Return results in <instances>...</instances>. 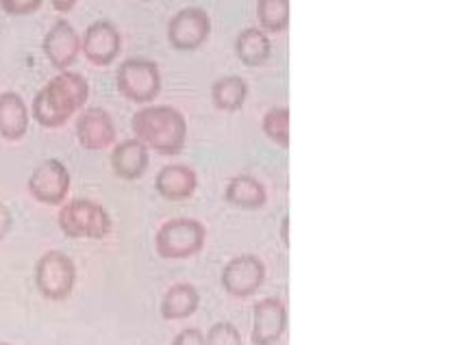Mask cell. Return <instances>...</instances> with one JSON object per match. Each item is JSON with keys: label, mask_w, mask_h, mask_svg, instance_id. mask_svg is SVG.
<instances>
[{"label": "cell", "mask_w": 463, "mask_h": 345, "mask_svg": "<svg viewBox=\"0 0 463 345\" xmlns=\"http://www.w3.org/2000/svg\"><path fill=\"white\" fill-rule=\"evenodd\" d=\"M212 98L220 111L235 113L244 107L246 98H249V85L238 74H229V77L215 80L212 88Z\"/></svg>", "instance_id": "20"}, {"label": "cell", "mask_w": 463, "mask_h": 345, "mask_svg": "<svg viewBox=\"0 0 463 345\" xmlns=\"http://www.w3.org/2000/svg\"><path fill=\"white\" fill-rule=\"evenodd\" d=\"M257 18L268 33H283L289 26V0H260Z\"/></svg>", "instance_id": "21"}, {"label": "cell", "mask_w": 463, "mask_h": 345, "mask_svg": "<svg viewBox=\"0 0 463 345\" xmlns=\"http://www.w3.org/2000/svg\"><path fill=\"white\" fill-rule=\"evenodd\" d=\"M283 228H281V235H283V246H289V237H288V228H289V218H283Z\"/></svg>", "instance_id": "28"}, {"label": "cell", "mask_w": 463, "mask_h": 345, "mask_svg": "<svg viewBox=\"0 0 463 345\" xmlns=\"http://www.w3.org/2000/svg\"><path fill=\"white\" fill-rule=\"evenodd\" d=\"M204 343L207 345H241V334L231 322H218L209 328L207 337H204Z\"/></svg>", "instance_id": "23"}, {"label": "cell", "mask_w": 463, "mask_h": 345, "mask_svg": "<svg viewBox=\"0 0 463 345\" xmlns=\"http://www.w3.org/2000/svg\"><path fill=\"white\" fill-rule=\"evenodd\" d=\"M270 37L263 33L261 29H244L235 40V55L249 68L263 66L270 59Z\"/></svg>", "instance_id": "19"}, {"label": "cell", "mask_w": 463, "mask_h": 345, "mask_svg": "<svg viewBox=\"0 0 463 345\" xmlns=\"http://www.w3.org/2000/svg\"><path fill=\"white\" fill-rule=\"evenodd\" d=\"M198 187V179L196 172L192 167L181 165V163H172L161 167L157 179H155V190L159 191L161 198L170 202H181L187 200Z\"/></svg>", "instance_id": "15"}, {"label": "cell", "mask_w": 463, "mask_h": 345, "mask_svg": "<svg viewBox=\"0 0 463 345\" xmlns=\"http://www.w3.org/2000/svg\"><path fill=\"white\" fill-rule=\"evenodd\" d=\"M172 345H207L204 343V334L198 328H185L175 337Z\"/></svg>", "instance_id": "25"}, {"label": "cell", "mask_w": 463, "mask_h": 345, "mask_svg": "<svg viewBox=\"0 0 463 345\" xmlns=\"http://www.w3.org/2000/svg\"><path fill=\"white\" fill-rule=\"evenodd\" d=\"M263 133L281 148H289V109L288 107H274L263 117Z\"/></svg>", "instance_id": "22"}, {"label": "cell", "mask_w": 463, "mask_h": 345, "mask_svg": "<svg viewBox=\"0 0 463 345\" xmlns=\"http://www.w3.org/2000/svg\"><path fill=\"white\" fill-rule=\"evenodd\" d=\"M74 283H77V267L66 252L51 250L42 255L35 266V284L46 300H66L72 294Z\"/></svg>", "instance_id": "6"}, {"label": "cell", "mask_w": 463, "mask_h": 345, "mask_svg": "<svg viewBox=\"0 0 463 345\" xmlns=\"http://www.w3.org/2000/svg\"><path fill=\"white\" fill-rule=\"evenodd\" d=\"M51 5H52V9H55V12L68 14V12H72L74 5H77V0H51Z\"/></svg>", "instance_id": "27"}, {"label": "cell", "mask_w": 463, "mask_h": 345, "mask_svg": "<svg viewBox=\"0 0 463 345\" xmlns=\"http://www.w3.org/2000/svg\"><path fill=\"white\" fill-rule=\"evenodd\" d=\"M118 91L136 105H148L159 96V66L150 59H127L116 74Z\"/></svg>", "instance_id": "5"}, {"label": "cell", "mask_w": 463, "mask_h": 345, "mask_svg": "<svg viewBox=\"0 0 463 345\" xmlns=\"http://www.w3.org/2000/svg\"><path fill=\"white\" fill-rule=\"evenodd\" d=\"M120 48L122 37L116 26L107 23V20L90 24L88 31L83 33V40H80V51L94 66H111L120 55Z\"/></svg>", "instance_id": "10"}, {"label": "cell", "mask_w": 463, "mask_h": 345, "mask_svg": "<svg viewBox=\"0 0 463 345\" xmlns=\"http://www.w3.org/2000/svg\"><path fill=\"white\" fill-rule=\"evenodd\" d=\"M148 163V148L139 139L120 142L111 153V167L118 179L122 181H139L146 174Z\"/></svg>", "instance_id": "14"}, {"label": "cell", "mask_w": 463, "mask_h": 345, "mask_svg": "<svg viewBox=\"0 0 463 345\" xmlns=\"http://www.w3.org/2000/svg\"><path fill=\"white\" fill-rule=\"evenodd\" d=\"M224 196L226 202L235 204V207L240 209H249V211H252V209H261L268 200L266 187L249 174H240L235 176V179H231L229 185H226Z\"/></svg>", "instance_id": "18"}, {"label": "cell", "mask_w": 463, "mask_h": 345, "mask_svg": "<svg viewBox=\"0 0 463 345\" xmlns=\"http://www.w3.org/2000/svg\"><path fill=\"white\" fill-rule=\"evenodd\" d=\"M29 131V107L15 91L0 94V137L18 142Z\"/></svg>", "instance_id": "16"}, {"label": "cell", "mask_w": 463, "mask_h": 345, "mask_svg": "<svg viewBox=\"0 0 463 345\" xmlns=\"http://www.w3.org/2000/svg\"><path fill=\"white\" fill-rule=\"evenodd\" d=\"M266 280V266L260 256L241 255L231 258L222 269V287L235 298H250Z\"/></svg>", "instance_id": "9"}, {"label": "cell", "mask_w": 463, "mask_h": 345, "mask_svg": "<svg viewBox=\"0 0 463 345\" xmlns=\"http://www.w3.org/2000/svg\"><path fill=\"white\" fill-rule=\"evenodd\" d=\"M116 124L111 116L100 107H90L79 116L77 120V139L80 148L91 150H105L116 142Z\"/></svg>", "instance_id": "13"}, {"label": "cell", "mask_w": 463, "mask_h": 345, "mask_svg": "<svg viewBox=\"0 0 463 345\" xmlns=\"http://www.w3.org/2000/svg\"><path fill=\"white\" fill-rule=\"evenodd\" d=\"M207 228L198 219H170L155 235V250L165 261H183L203 250Z\"/></svg>", "instance_id": "4"}, {"label": "cell", "mask_w": 463, "mask_h": 345, "mask_svg": "<svg viewBox=\"0 0 463 345\" xmlns=\"http://www.w3.org/2000/svg\"><path fill=\"white\" fill-rule=\"evenodd\" d=\"M42 46H44V55L52 63V68H57L59 72H66L79 59L80 37L68 20H57L48 29Z\"/></svg>", "instance_id": "12"}, {"label": "cell", "mask_w": 463, "mask_h": 345, "mask_svg": "<svg viewBox=\"0 0 463 345\" xmlns=\"http://www.w3.org/2000/svg\"><path fill=\"white\" fill-rule=\"evenodd\" d=\"M57 224L70 239H105L111 230V218L99 202L77 198L59 209Z\"/></svg>", "instance_id": "3"}, {"label": "cell", "mask_w": 463, "mask_h": 345, "mask_svg": "<svg viewBox=\"0 0 463 345\" xmlns=\"http://www.w3.org/2000/svg\"><path fill=\"white\" fill-rule=\"evenodd\" d=\"M131 128L148 150L175 156L185 148L187 122L181 111L165 105H146L131 117Z\"/></svg>", "instance_id": "2"}, {"label": "cell", "mask_w": 463, "mask_h": 345, "mask_svg": "<svg viewBox=\"0 0 463 345\" xmlns=\"http://www.w3.org/2000/svg\"><path fill=\"white\" fill-rule=\"evenodd\" d=\"M12 226H14V215L3 202H0V239H5V237L9 235Z\"/></svg>", "instance_id": "26"}, {"label": "cell", "mask_w": 463, "mask_h": 345, "mask_svg": "<svg viewBox=\"0 0 463 345\" xmlns=\"http://www.w3.org/2000/svg\"><path fill=\"white\" fill-rule=\"evenodd\" d=\"M90 98V83L79 72H59L35 94L33 117L40 126L59 128Z\"/></svg>", "instance_id": "1"}, {"label": "cell", "mask_w": 463, "mask_h": 345, "mask_svg": "<svg viewBox=\"0 0 463 345\" xmlns=\"http://www.w3.org/2000/svg\"><path fill=\"white\" fill-rule=\"evenodd\" d=\"M212 33V20L201 7H185L168 24V42L181 52L198 51Z\"/></svg>", "instance_id": "7"}, {"label": "cell", "mask_w": 463, "mask_h": 345, "mask_svg": "<svg viewBox=\"0 0 463 345\" xmlns=\"http://www.w3.org/2000/svg\"><path fill=\"white\" fill-rule=\"evenodd\" d=\"M288 328V311L279 298H263L252 309V345H274Z\"/></svg>", "instance_id": "11"}, {"label": "cell", "mask_w": 463, "mask_h": 345, "mask_svg": "<svg viewBox=\"0 0 463 345\" xmlns=\"http://www.w3.org/2000/svg\"><path fill=\"white\" fill-rule=\"evenodd\" d=\"M0 345H9V343H0Z\"/></svg>", "instance_id": "29"}, {"label": "cell", "mask_w": 463, "mask_h": 345, "mask_svg": "<svg viewBox=\"0 0 463 345\" xmlns=\"http://www.w3.org/2000/svg\"><path fill=\"white\" fill-rule=\"evenodd\" d=\"M198 304H201V294L194 284L179 283L172 284V287L165 291L164 300H161V317L168 322L185 320L196 312Z\"/></svg>", "instance_id": "17"}, {"label": "cell", "mask_w": 463, "mask_h": 345, "mask_svg": "<svg viewBox=\"0 0 463 345\" xmlns=\"http://www.w3.org/2000/svg\"><path fill=\"white\" fill-rule=\"evenodd\" d=\"M29 191L37 202L57 207L70 191V172L59 159H46L35 167L29 179Z\"/></svg>", "instance_id": "8"}, {"label": "cell", "mask_w": 463, "mask_h": 345, "mask_svg": "<svg viewBox=\"0 0 463 345\" xmlns=\"http://www.w3.org/2000/svg\"><path fill=\"white\" fill-rule=\"evenodd\" d=\"M44 0H0V7L9 15H29L42 7Z\"/></svg>", "instance_id": "24"}]
</instances>
